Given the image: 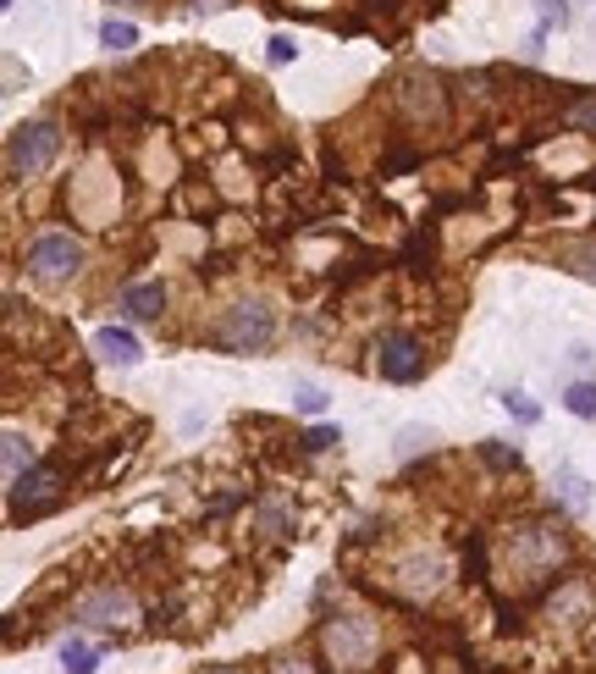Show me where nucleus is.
I'll return each mask as SVG.
<instances>
[{
  "label": "nucleus",
  "instance_id": "nucleus-10",
  "mask_svg": "<svg viewBox=\"0 0 596 674\" xmlns=\"http://www.w3.org/2000/svg\"><path fill=\"white\" fill-rule=\"evenodd\" d=\"M393 575H398V586H404V592H415V597H431V592H437V586L447 581V558L437 553V547H431V553H415V558H404Z\"/></svg>",
  "mask_w": 596,
  "mask_h": 674
},
{
  "label": "nucleus",
  "instance_id": "nucleus-27",
  "mask_svg": "<svg viewBox=\"0 0 596 674\" xmlns=\"http://www.w3.org/2000/svg\"><path fill=\"white\" fill-rule=\"evenodd\" d=\"M199 11H221V6H238V0H193Z\"/></svg>",
  "mask_w": 596,
  "mask_h": 674
},
{
  "label": "nucleus",
  "instance_id": "nucleus-17",
  "mask_svg": "<svg viewBox=\"0 0 596 674\" xmlns=\"http://www.w3.org/2000/svg\"><path fill=\"white\" fill-rule=\"evenodd\" d=\"M100 44L122 56V50H133V44H139V28H133V22H117V17H111V22H100Z\"/></svg>",
  "mask_w": 596,
  "mask_h": 674
},
{
  "label": "nucleus",
  "instance_id": "nucleus-5",
  "mask_svg": "<svg viewBox=\"0 0 596 674\" xmlns=\"http://www.w3.org/2000/svg\"><path fill=\"white\" fill-rule=\"evenodd\" d=\"M22 266H28V277H33V283L61 288V283H72V277L83 271V244H78L72 232L50 227V232H39V238L22 249Z\"/></svg>",
  "mask_w": 596,
  "mask_h": 674
},
{
  "label": "nucleus",
  "instance_id": "nucleus-2",
  "mask_svg": "<svg viewBox=\"0 0 596 674\" xmlns=\"http://www.w3.org/2000/svg\"><path fill=\"white\" fill-rule=\"evenodd\" d=\"M320 647L337 670L348 674H365L376 658H381V625L370 614H331L320 625Z\"/></svg>",
  "mask_w": 596,
  "mask_h": 674
},
{
  "label": "nucleus",
  "instance_id": "nucleus-23",
  "mask_svg": "<svg viewBox=\"0 0 596 674\" xmlns=\"http://www.w3.org/2000/svg\"><path fill=\"white\" fill-rule=\"evenodd\" d=\"M298 409H304V415H320V409H326V393H320V387H298Z\"/></svg>",
  "mask_w": 596,
  "mask_h": 674
},
{
  "label": "nucleus",
  "instance_id": "nucleus-20",
  "mask_svg": "<svg viewBox=\"0 0 596 674\" xmlns=\"http://www.w3.org/2000/svg\"><path fill=\"white\" fill-rule=\"evenodd\" d=\"M503 409H508L514 420H525V426H536V420H542V409H536L525 393H503Z\"/></svg>",
  "mask_w": 596,
  "mask_h": 674
},
{
  "label": "nucleus",
  "instance_id": "nucleus-24",
  "mask_svg": "<svg viewBox=\"0 0 596 674\" xmlns=\"http://www.w3.org/2000/svg\"><path fill=\"white\" fill-rule=\"evenodd\" d=\"M558 482H564V498H569V504H575V508L586 504V482H580V476H575V470H564V476H558Z\"/></svg>",
  "mask_w": 596,
  "mask_h": 674
},
{
  "label": "nucleus",
  "instance_id": "nucleus-3",
  "mask_svg": "<svg viewBox=\"0 0 596 674\" xmlns=\"http://www.w3.org/2000/svg\"><path fill=\"white\" fill-rule=\"evenodd\" d=\"M61 150H67V133L56 122H17L6 133V177L11 182H33V177H44L61 161Z\"/></svg>",
  "mask_w": 596,
  "mask_h": 674
},
{
  "label": "nucleus",
  "instance_id": "nucleus-12",
  "mask_svg": "<svg viewBox=\"0 0 596 674\" xmlns=\"http://www.w3.org/2000/svg\"><path fill=\"white\" fill-rule=\"evenodd\" d=\"M122 310H128L133 321H160V316H166V288H160V283H133V288L122 294Z\"/></svg>",
  "mask_w": 596,
  "mask_h": 674
},
{
  "label": "nucleus",
  "instance_id": "nucleus-4",
  "mask_svg": "<svg viewBox=\"0 0 596 674\" xmlns=\"http://www.w3.org/2000/svg\"><path fill=\"white\" fill-rule=\"evenodd\" d=\"M210 343L227 348V354H260V348L277 343V310L266 299H238L232 310H221Z\"/></svg>",
  "mask_w": 596,
  "mask_h": 674
},
{
  "label": "nucleus",
  "instance_id": "nucleus-7",
  "mask_svg": "<svg viewBox=\"0 0 596 674\" xmlns=\"http://www.w3.org/2000/svg\"><path fill=\"white\" fill-rule=\"evenodd\" d=\"M61 482H67V470H61V465H33V470H22V476L6 487L11 519H33V514L56 508V504H61Z\"/></svg>",
  "mask_w": 596,
  "mask_h": 674
},
{
  "label": "nucleus",
  "instance_id": "nucleus-21",
  "mask_svg": "<svg viewBox=\"0 0 596 674\" xmlns=\"http://www.w3.org/2000/svg\"><path fill=\"white\" fill-rule=\"evenodd\" d=\"M536 17H542V28H564L569 22V0H536Z\"/></svg>",
  "mask_w": 596,
  "mask_h": 674
},
{
  "label": "nucleus",
  "instance_id": "nucleus-26",
  "mask_svg": "<svg viewBox=\"0 0 596 674\" xmlns=\"http://www.w3.org/2000/svg\"><path fill=\"white\" fill-rule=\"evenodd\" d=\"M271 674H320V670H315L309 658H277V664H271Z\"/></svg>",
  "mask_w": 596,
  "mask_h": 674
},
{
  "label": "nucleus",
  "instance_id": "nucleus-8",
  "mask_svg": "<svg viewBox=\"0 0 596 674\" xmlns=\"http://www.w3.org/2000/svg\"><path fill=\"white\" fill-rule=\"evenodd\" d=\"M393 106L404 111L409 128H426V122H447V89L431 72H409L393 83Z\"/></svg>",
  "mask_w": 596,
  "mask_h": 674
},
{
  "label": "nucleus",
  "instance_id": "nucleus-16",
  "mask_svg": "<svg viewBox=\"0 0 596 674\" xmlns=\"http://www.w3.org/2000/svg\"><path fill=\"white\" fill-rule=\"evenodd\" d=\"M564 409H569L575 420H596V381H575V387L564 393Z\"/></svg>",
  "mask_w": 596,
  "mask_h": 674
},
{
  "label": "nucleus",
  "instance_id": "nucleus-18",
  "mask_svg": "<svg viewBox=\"0 0 596 674\" xmlns=\"http://www.w3.org/2000/svg\"><path fill=\"white\" fill-rule=\"evenodd\" d=\"M564 117H569V122H575L580 133H596V95H575Z\"/></svg>",
  "mask_w": 596,
  "mask_h": 674
},
{
  "label": "nucleus",
  "instance_id": "nucleus-22",
  "mask_svg": "<svg viewBox=\"0 0 596 674\" xmlns=\"http://www.w3.org/2000/svg\"><path fill=\"white\" fill-rule=\"evenodd\" d=\"M266 56H271V67H288V61H294V56H298V44H294V39H288V33H277Z\"/></svg>",
  "mask_w": 596,
  "mask_h": 674
},
{
  "label": "nucleus",
  "instance_id": "nucleus-14",
  "mask_svg": "<svg viewBox=\"0 0 596 674\" xmlns=\"http://www.w3.org/2000/svg\"><path fill=\"white\" fill-rule=\"evenodd\" d=\"M564 266H569L575 277L596 283V238H580V244H569V249H564Z\"/></svg>",
  "mask_w": 596,
  "mask_h": 674
},
{
  "label": "nucleus",
  "instance_id": "nucleus-1",
  "mask_svg": "<svg viewBox=\"0 0 596 674\" xmlns=\"http://www.w3.org/2000/svg\"><path fill=\"white\" fill-rule=\"evenodd\" d=\"M503 558H508V581L514 586H525V592H536V586H553V581H564L558 569L569 564V531L564 525H553V519H519V525H508V536H503Z\"/></svg>",
  "mask_w": 596,
  "mask_h": 674
},
{
  "label": "nucleus",
  "instance_id": "nucleus-9",
  "mask_svg": "<svg viewBox=\"0 0 596 674\" xmlns=\"http://www.w3.org/2000/svg\"><path fill=\"white\" fill-rule=\"evenodd\" d=\"M83 625H106V631H128L133 620H139V603L128 597V592H117V586H100V592H89V597H78V608H72Z\"/></svg>",
  "mask_w": 596,
  "mask_h": 674
},
{
  "label": "nucleus",
  "instance_id": "nucleus-15",
  "mask_svg": "<svg viewBox=\"0 0 596 674\" xmlns=\"http://www.w3.org/2000/svg\"><path fill=\"white\" fill-rule=\"evenodd\" d=\"M61 670H67V674H95V670H100V647L67 642V647H61Z\"/></svg>",
  "mask_w": 596,
  "mask_h": 674
},
{
  "label": "nucleus",
  "instance_id": "nucleus-28",
  "mask_svg": "<svg viewBox=\"0 0 596 674\" xmlns=\"http://www.w3.org/2000/svg\"><path fill=\"white\" fill-rule=\"evenodd\" d=\"M199 674H244V670H232V664H216V670H199Z\"/></svg>",
  "mask_w": 596,
  "mask_h": 674
},
{
  "label": "nucleus",
  "instance_id": "nucleus-19",
  "mask_svg": "<svg viewBox=\"0 0 596 674\" xmlns=\"http://www.w3.org/2000/svg\"><path fill=\"white\" fill-rule=\"evenodd\" d=\"M298 443H304V454H326V448H337V443H342V432H337V426H309Z\"/></svg>",
  "mask_w": 596,
  "mask_h": 674
},
{
  "label": "nucleus",
  "instance_id": "nucleus-6",
  "mask_svg": "<svg viewBox=\"0 0 596 674\" xmlns=\"http://www.w3.org/2000/svg\"><path fill=\"white\" fill-rule=\"evenodd\" d=\"M370 365H376L381 381L409 387V381L426 376V343L415 333H404V327H387V333H376V343H370Z\"/></svg>",
  "mask_w": 596,
  "mask_h": 674
},
{
  "label": "nucleus",
  "instance_id": "nucleus-11",
  "mask_svg": "<svg viewBox=\"0 0 596 674\" xmlns=\"http://www.w3.org/2000/svg\"><path fill=\"white\" fill-rule=\"evenodd\" d=\"M95 354H100L106 365H122V370H128V365L145 359V343L128 333V327H100V333H95Z\"/></svg>",
  "mask_w": 596,
  "mask_h": 674
},
{
  "label": "nucleus",
  "instance_id": "nucleus-13",
  "mask_svg": "<svg viewBox=\"0 0 596 674\" xmlns=\"http://www.w3.org/2000/svg\"><path fill=\"white\" fill-rule=\"evenodd\" d=\"M22 470H33V443H28L22 432H6V487H11Z\"/></svg>",
  "mask_w": 596,
  "mask_h": 674
},
{
  "label": "nucleus",
  "instance_id": "nucleus-25",
  "mask_svg": "<svg viewBox=\"0 0 596 674\" xmlns=\"http://www.w3.org/2000/svg\"><path fill=\"white\" fill-rule=\"evenodd\" d=\"M480 454H486V459H491L497 470H519V454H508V448H491V443H486Z\"/></svg>",
  "mask_w": 596,
  "mask_h": 674
}]
</instances>
